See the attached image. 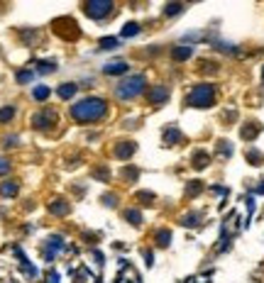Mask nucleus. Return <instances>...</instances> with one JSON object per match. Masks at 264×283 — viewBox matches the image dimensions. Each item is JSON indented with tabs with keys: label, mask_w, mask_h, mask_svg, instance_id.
<instances>
[{
	"label": "nucleus",
	"mask_w": 264,
	"mask_h": 283,
	"mask_svg": "<svg viewBox=\"0 0 264 283\" xmlns=\"http://www.w3.org/2000/svg\"><path fill=\"white\" fill-rule=\"evenodd\" d=\"M105 113H108V103L103 98H86V100H78L71 108V117L76 122H83V125L105 117Z\"/></svg>",
	"instance_id": "1"
},
{
	"label": "nucleus",
	"mask_w": 264,
	"mask_h": 283,
	"mask_svg": "<svg viewBox=\"0 0 264 283\" xmlns=\"http://www.w3.org/2000/svg\"><path fill=\"white\" fill-rule=\"evenodd\" d=\"M189 105H194V108H210L213 103H215V88L210 85V83H198L196 88L189 93Z\"/></svg>",
	"instance_id": "2"
},
{
	"label": "nucleus",
	"mask_w": 264,
	"mask_h": 283,
	"mask_svg": "<svg viewBox=\"0 0 264 283\" xmlns=\"http://www.w3.org/2000/svg\"><path fill=\"white\" fill-rule=\"evenodd\" d=\"M144 90V76H130V78H125V81H120L118 83V98L120 100H132V98H137L139 93Z\"/></svg>",
	"instance_id": "3"
},
{
	"label": "nucleus",
	"mask_w": 264,
	"mask_h": 283,
	"mask_svg": "<svg viewBox=\"0 0 264 283\" xmlns=\"http://www.w3.org/2000/svg\"><path fill=\"white\" fill-rule=\"evenodd\" d=\"M83 12L93 20H105L110 12H113V2L110 0H96V2H86L83 5Z\"/></svg>",
	"instance_id": "4"
},
{
	"label": "nucleus",
	"mask_w": 264,
	"mask_h": 283,
	"mask_svg": "<svg viewBox=\"0 0 264 283\" xmlns=\"http://www.w3.org/2000/svg\"><path fill=\"white\" fill-rule=\"evenodd\" d=\"M54 122H57V113H54V110H49V108H47V110H42V113H37V115L32 117V127H34V130H42V132H44V130H49Z\"/></svg>",
	"instance_id": "5"
},
{
	"label": "nucleus",
	"mask_w": 264,
	"mask_h": 283,
	"mask_svg": "<svg viewBox=\"0 0 264 283\" xmlns=\"http://www.w3.org/2000/svg\"><path fill=\"white\" fill-rule=\"evenodd\" d=\"M62 249H64V239H62V237H49V239L44 242V252H42V254H44L47 261H52Z\"/></svg>",
	"instance_id": "6"
},
{
	"label": "nucleus",
	"mask_w": 264,
	"mask_h": 283,
	"mask_svg": "<svg viewBox=\"0 0 264 283\" xmlns=\"http://www.w3.org/2000/svg\"><path fill=\"white\" fill-rule=\"evenodd\" d=\"M128 61H123V59H115V61H110V64H105L103 71L108 73V76H120V73H128Z\"/></svg>",
	"instance_id": "7"
},
{
	"label": "nucleus",
	"mask_w": 264,
	"mask_h": 283,
	"mask_svg": "<svg viewBox=\"0 0 264 283\" xmlns=\"http://www.w3.org/2000/svg\"><path fill=\"white\" fill-rule=\"evenodd\" d=\"M134 154V142H118L115 144V159H130Z\"/></svg>",
	"instance_id": "8"
},
{
	"label": "nucleus",
	"mask_w": 264,
	"mask_h": 283,
	"mask_svg": "<svg viewBox=\"0 0 264 283\" xmlns=\"http://www.w3.org/2000/svg\"><path fill=\"white\" fill-rule=\"evenodd\" d=\"M262 132V125L260 122H247V125H242V130H240V135H242V140H255L257 135Z\"/></svg>",
	"instance_id": "9"
},
{
	"label": "nucleus",
	"mask_w": 264,
	"mask_h": 283,
	"mask_svg": "<svg viewBox=\"0 0 264 283\" xmlns=\"http://www.w3.org/2000/svg\"><path fill=\"white\" fill-rule=\"evenodd\" d=\"M166 98H169V90H166L164 85H157V88H152V90H149V100H152V103H157V105L166 103Z\"/></svg>",
	"instance_id": "10"
},
{
	"label": "nucleus",
	"mask_w": 264,
	"mask_h": 283,
	"mask_svg": "<svg viewBox=\"0 0 264 283\" xmlns=\"http://www.w3.org/2000/svg\"><path fill=\"white\" fill-rule=\"evenodd\" d=\"M76 90H78V85L76 83H64V85H59V98H64V100H68V98H73L76 95Z\"/></svg>",
	"instance_id": "11"
},
{
	"label": "nucleus",
	"mask_w": 264,
	"mask_h": 283,
	"mask_svg": "<svg viewBox=\"0 0 264 283\" xmlns=\"http://www.w3.org/2000/svg\"><path fill=\"white\" fill-rule=\"evenodd\" d=\"M49 212H52V215H66V212H68V203L62 200V198H57V200L49 205Z\"/></svg>",
	"instance_id": "12"
},
{
	"label": "nucleus",
	"mask_w": 264,
	"mask_h": 283,
	"mask_svg": "<svg viewBox=\"0 0 264 283\" xmlns=\"http://www.w3.org/2000/svg\"><path fill=\"white\" fill-rule=\"evenodd\" d=\"M171 54H174V59H176V61H186V59H191L194 49H191V47H176Z\"/></svg>",
	"instance_id": "13"
},
{
	"label": "nucleus",
	"mask_w": 264,
	"mask_h": 283,
	"mask_svg": "<svg viewBox=\"0 0 264 283\" xmlns=\"http://www.w3.org/2000/svg\"><path fill=\"white\" fill-rule=\"evenodd\" d=\"M15 193H17V183H15V181H5V183L0 186V196H2V198H12Z\"/></svg>",
	"instance_id": "14"
},
{
	"label": "nucleus",
	"mask_w": 264,
	"mask_h": 283,
	"mask_svg": "<svg viewBox=\"0 0 264 283\" xmlns=\"http://www.w3.org/2000/svg\"><path fill=\"white\" fill-rule=\"evenodd\" d=\"M208 164H210V156L205 151H196L194 154V169H205Z\"/></svg>",
	"instance_id": "15"
},
{
	"label": "nucleus",
	"mask_w": 264,
	"mask_h": 283,
	"mask_svg": "<svg viewBox=\"0 0 264 283\" xmlns=\"http://www.w3.org/2000/svg\"><path fill=\"white\" fill-rule=\"evenodd\" d=\"M247 161H250L252 166H262V164H264L262 151H255V149H250V151H247Z\"/></svg>",
	"instance_id": "16"
},
{
	"label": "nucleus",
	"mask_w": 264,
	"mask_h": 283,
	"mask_svg": "<svg viewBox=\"0 0 264 283\" xmlns=\"http://www.w3.org/2000/svg\"><path fill=\"white\" fill-rule=\"evenodd\" d=\"M169 242H171V232L169 229H159L157 232V244L159 247H169Z\"/></svg>",
	"instance_id": "17"
},
{
	"label": "nucleus",
	"mask_w": 264,
	"mask_h": 283,
	"mask_svg": "<svg viewBox=\"0 0 264 283\" xmlns=\"http://www.w3.org/2000/svg\"><path fill=\"white\" fill-rule=\"evenodd\" d=\"M164 140H166V144H176V142H181V132L179 130H166Z\"/></svg>",
	"instance_id": "18"
},
{
	"label": "nucleus",
	"mask_w": 264,
	"mask_h": 283,
	"mask_svg": "<svg viewBox=\"0 0 264 283\" xmlns=\"http://www.w3.org/2000/svg\"><path fill=\"white\" fill-rule=\"evenodd\" d=\"M115 47H120V42L115 37H103L100 39V49H115Z\"/></svg>",
	"instance_id": "19"
},
{
	"label": "nucleus",
	"mask_w": 264,
	"mask_h": 283,
	"mask_svg": "<svg viewBox=\"0 0 264 283\" xmlns=\"http://www.w3.org/2000/svg\"><path fill=\"white\" fill-rule=\"evenodd\" d=\"M49 93H52V90H49L47 85H37V88H34V100H47Z\"/></svg>",
	"instance_id": "20"
},
{
	"label": "nucleus",
	"mask_w": 264,
	"mask_h": 283,
	"mask_svg": "<svg viewBox=\"0 0 264 283\" xmlns=\"http://www.w3.org/2000/svg\"><path fill=\"white\" fill-rule=\"evenodd\" d=\"M134 34H139V25L137 22H130V25L123 27V37H134Z\"/></svg>",
	"instance_id": "21"
},
{
	"label": "nucleus",
	"mask_w": 264,
	"mask_h": 283,
	"mask_svg": "<svg viewBox=\"0 0 264 283\" xmlns=\"http://www.w3.org/2000/svg\"><path fill=\"white\" fill-rule=\"evenodd\" d=\"M37 71H39V73H49V71H57V61H39V64H37Z\"/></svg>",
	"instance_id": "22"
},
{
	"label": "nucleus",
	"mask_w": 264,
	"mask_h": 283,
	"mask_svg": "<svg viewBox=\"0 0 264 283\" xmlns=\"http://www.w3.org/2000/svg\"><path fill=\"white\" fill-rule=\"evenodd\" d=\"M12 117H15V108H10V105H7V108H2V110H0V122H10Z\"/></svg>",
	"instance_id": "23"
},
{
	"label": "nucleus",
	"mask_w": 264,
	"mask_h": 283,
	"mask_svg": "<svg viewBox=\"0 0 264 283\" xmlns=\"http://www.w3.org/2000/svg\"><path fill=\"white\" fill-rule=\"evenodd\" d=\"M181 225H186V227H194V225H198V215H196V212L184 215V217H181Z\"/></svg>",
	"instance_id": "24"
},
{
	"label": "nucleus",
	"mask_w": 264,
	"mask_h": 283,
	"mask_svg": "<svg viewBox=\"0 0 264 283\" xmlns=\"http://www.w3.org/2000/svg\"><path fill=\"white\" fill-rule=\"evenodd\" d=\"M181 10H184V5L174 2V5H166V7H164V15H169V17H171V15H179Z\"/></svg>",
	"instance_id": "25"
},
{
	"label": "nucleus",
	"mask_w": 264,
	"mask_h": 283,
	"mask_svg": "<svg viewBox=\"0 0 264 283\" xmlns=\"http://www.w3.org/2000/svg\"><path fill=\"white\" fill-rule=\"evenodd\" d=\"M125 217H128V222H132V225H139V222H142L139 210H128V212H125Z\"/></svg>",
	"instance_id": "26"
},
{
	"label": "nucleus",
	"mask_w": 264,
	"mask_h": 283,
	"mask_svg": "<svg viewBox=\"0 0 264 283\" xmlns=\"http://www.w3.org/2000/svg\"><path fill=\"white\" fill-rule=\"evenodd\" d=\"M200 188H203V183H200V181H194V183H189V188H186V196H196V193H200Z\"/></svg>",
	"instance_id": "27"
},
{
	"label": "nucleus",
	"mask_w": 264,
	"mask_h": 283,
	"mask_svg": "<svg viewBox=\"0 0 264 283\" xmlns=\"http://www.w3.org/2000/svg\"><path fill=\"white\" fill-rule=\"evenodd\" d=\"M218 151H220L223 156H230V154H232V146H230L228 142H218Z\"/></svg>",
	"instance_id": "28"
},
{
	"label": "nucleus",
	"mask_w": 264,
	"mask_h": 283,
	"mask_svg": "<svg viewBox=\"0 0 264 283\" xmlns=\"http://www.w3.org/2000/svg\"><path fill=\"white\" fill-rule=\"evenodd\" d=\"M17 81H20V83H27V81H32V71H20V73H17Z\"/></svg>",
	"instance_id": "29"
},
{
	"label": "nucleus",
	"mask_w": 264,
	"mask_h": 283,
	"mask_svg": "<svg viewBox=\"0 0 264 283\" xmlns=\"http://www.w3.org/2000/svg\"><path fill=\"white\" fill-rule=\"evenodd\" d=\"M7 171H10V159H2V156H0V176H5Z\"/></svg>",
	"instance_id": "30"
},
{
	"label": "nucleus",
	"mask_w": 264,
	"mask_h": 283,
	"mask_svg": "<svg viewBox=\"0 0 264 283\" xmlns=\"http://www.w3.org/2000/svg\"><path fill=\"white\" fill-rule=\"evenodd\" d=\"M137 198H139V200H142V203H144V205H149V203H152V200H154V196H152V193H139V196H137Z\"/></svg>",
	"instance_id": "31"
},
{
	"label": "nucleus",
	"mask_w": 264,
	"mask_h": 283,
	"mask_svg": "<svg viewBox=\"0 0 264 283\" xmlns=\"http://www.w3.org/2000/svg\"><path fill=\"white\" fill-rule=\"evenodd\" d=\"M96 176H100V181H108V171L105 169H96Z\"/></svg>",
	"instance_id": "32"
},
{
	"label": "nucleus",
	"mask_w": 264,
	"mask_h": 283,
	"mask_svg": "<svg viewBox=\"0 0 264 283\" xmlns=\"http://www.w3.org/2000/svg\"><path fill=\"white\" fill-rule=\"evenodd\" d=\"M49 283H59V274H57V271L49 274Z\"/></svg>",
	"instance_id": "33"
},
{
	"label": "nucleus",
	"mask_w": 264,
	"mask_h": 283,
	"mask_svg": "<svg viewBox=\"0 0 264 283\" xmlns=\"http://www.w3.org/2000/svg\"><path fill=\"white\" fill-rule=\"evenodd\" d=\"M257 193H264V181L260 183V188H257Z\"/></svg>",
	"instance_id": "34"
},
{
	"label": "nucleus",
	"mask_w": 264,
	"mask_h": 283,
	"mask_svg": "<svg viewBox=\"0 0 264 283\" xmlns=\"http://www.w3.org/2000/svg\"><path fill=\"white\" fill-rule=\"evenodd\" d=\"M262 81H264V69H262Z\"/></svg>",
	"instance_id": "35"
}]
</instances>
